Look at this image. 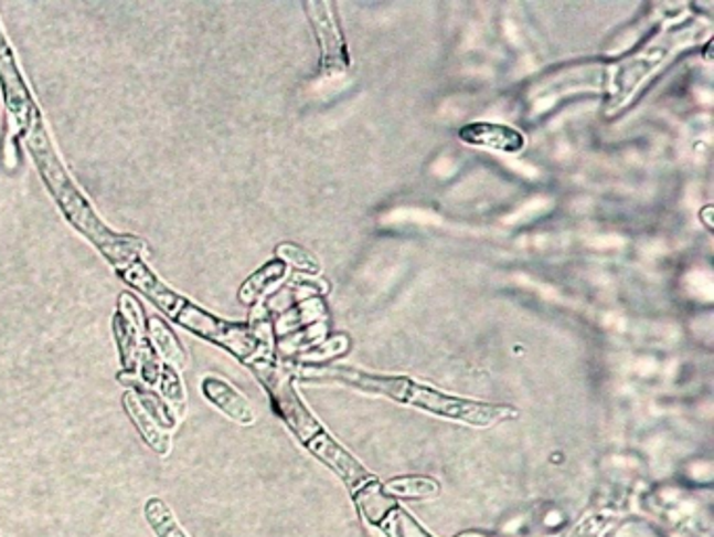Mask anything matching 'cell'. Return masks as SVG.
<instances>
[{"label":"cell","instance_id":"12","mask_svg":"<svg viewBox=\"0 0 714 537\" xmlns=\"http://www.w3.org/2000/svg\"><path fill=\"white\" fill-rule=\"evenodd\" d=\"M386 494L392 496L403 497H429L438 496L440 487L436 481L431 478H422V476H405V478H396L390 481L388 485L384 487Z\"/></svg>","mask_w":714,"mask_h":537},{"label":"cell","instance_id":"13","mask_svg":"<svg viewBox=\"0 0 714 537\" xmlns=\"http://www.w3.org/2000/svg\"><path fill=\"white\" fill-rule=\"evenodd\" d=\"M151 334H153V343H156L158 351L162 352L163 357H166L170 364H174V366H183V351H181V347H179V343H177L174 334L168 330V328L163 326L162 322H160V319H156V317L151 319Z\"/></svg>","mask_w":714,"mask_h":537},{"label":"cell","instance_id":"9","mask_svg":"<svg viewBox=\"0 0 714 537\" xmlns=\"http://www.w3.org/2000/svg\"><path fill=\"white\" fill-rule=\"evenodd\" d=\"M124 406H126V410L130 413L132 422L137 424V429H139L141 434H143L145 441H147V443H149L158 454H168V450H170V441H168V436H163V434L158 431V427L153 424L151 415H149V412L145 410L143 406L135 399V394H124Z\"/></svg>","mask_w":714,"mask_h":537},{"label":"cell","instance_id":"15","mask_svg":"<svg viewBox=\"0 0 714 537\" xmlns=\"http://www.w3.org/2000/svg\"><path fill=\"white\" fill-rule=\"evenodd\" d=\"M608 527V520L604 518H589L583 525H578L568 537H599Z\"/></svg>","mask_w":714,"mask_h":537},{"label":"cell","instance_id":"8","mask_svg":"<svg viewBox=\"0 0 714 537\" xmlns=\"http://www.w3.org/2000/svg\"><path fill=\"white\" fill-rule=\"evenodd\" d=\"M202 393L207 397L210 403H214L221 412H225L231 420L239 424H252L256 420L254 410L249 408L244 394L237 393L231 385H226L221 378H205L202 382Z\"/></svg>","mask_w":714,"mask_h":537},{"label":"cell","instance_id":"2","mask_svg":"<svg viewBox=\"0 0 714 537\" xmlns=\"http://www.w3.org/2000/svg\"><path fill=\"white\" fill-rule=\"evenodd\" d=\"M713 32V23L706 18H683L664 23L643 49L614 67L610 78L608 114L620 112L633 102L635 95L652 81L653 76L679 53L700 44Z\"/></svg>","mask_w":714,"mask_h":537},{"label":"cell","instance_id":"6","mask_svg":"<svg viewBox=\"0 0 714 537\" xmlns=\"http://www.w3.org/2000/svg\"><path fill=\"white\" fill-rule=\"evenodd\" d=\"M307 7L310 11V21L315 23L317 36L323 49V72L326 74L344 72L348 65L347 44L340 34L338 21L331 15L333 7L327 2H308Z\"/></svg>","mask_w":714,"mask_h":537},{"label":"cell","instance_id":"4","mask_svg":"<svg viewBox=\"0 0 714 537\" xmlns=\"http://www.w3.org/2000/svg\"><path fill=\"white\" fill-rule=\"evenodd\" d=\"M256 372L265 382L266 391L275 403V410L286 420L287 427L300 436V441L312 454L323 460L327 466H331L350 487L371 481L367 471L348 454L347 450H342L329 433L323 431V427L315 420V415L308 412L298 393L294 391L289 376L275 368H258Z\"/></svg>","mask_w":714,"mask_h":537},{"label":"cell","instance_id":"1","mask_svg":"<svg viewBox=\"0 0 714 537\" xmlns=\"http://www.w3.org/2000/svg\"><path fill=\"white\" fill-rule=\"evenodd\" d=\"M302 378H307V380H338V382H344L354 389H361L367 393L386 394L390 399L422 408L426 412L436 413L443 418L468 422L473 427H490V424L510 420L518 413L508 406H487V403L463 401V399H457L450 394L438 393L419 382H413L407 376H377V373L361 372V370H352V368L321 366V368H308L302 372Z\"/></svg>","mask_w":714,"mask_h":537},{"label":"cell","instance_id":"10","mask_svg":"<svg viewBox=\"0 0 714 537\" xmlns=\"http://www.w3.org/2000/svg\"><path fill=\"white\" fill-rule=\"evenodd\" d=\"M145 518L158 537H187L183 527L174 518L170 506L160 497H149L145 504Z\"/></svg>","mask_w":714,"mask_h":537},{"label":"cell","instance_id":"5","mask_svg":"<svg viewBox=\"0 0 714 537\" xmlns=\"http://www.w3.org/2000/svg\"><path fill=\"white\" fill-rule=\"evenodd\" d=\"M32 151H34L36 162L41 166L42 177L46 179V183L51 187L53 196L57 198L63 212L67 214V219L81 231H84L118 267L132 261L135 244L126 238H116L109 229L103 225L102 221L97 219V214L93 212V208L84 202V198L76 191V187L72 186L62 165L57 162L55 154L51 151V145L42 135L36 137V145H32Z\"/></svg>","mask_w":714,"mask_h":537},{"label":"cell","instance_id":"7","mask_svg":"<svg viewBox=\"0 0 714 537\" xmlns=\"http://www.w3.org/2000/svg\"><path fill=\"white\" fill-rule=\"evenodd\" d=\"M459 139L463 144L487 147V149L503 151V154H518L526 145V139L520 130H515L511 126L497 125V123H484V120L461 126Z\"/></svg>","mask_w":714,"mask_h":537},{"label":"cell","instance_id":"14","mask_svg":"<svg viewBox=\"0 0 714 537\" xmlns=\"http://www.w3.org/2000/svg\"><path fill=\"white\" fill-rule=\"evenodd\" d=\"M277 252H279L284 259H287L291 265H296L298 268H305V271H319V261H317V259H315V256L305 249H298V246H294V244H284V246H279V249H277Z\"/></svg>","mask_w":714,"mask_h":537},{"label":"cell","instance_id":"3","mask_svg":"<svg viewBox=\"0 0 714 537\" xmlns=\"http://www.w3.org/2000/svg\"><path fill=\"white\" fill-rule=\"evenodd\" d=\"M120 271H122V277L128 284L141 289L145 296H149L163 313L174 317L187 330L225 347V349H228L233 355H237L244 361H249L256 355H260L263 343L245 326L228 324V322H223V319H219V317H214V315H210L205 310L193 307L187 298L179 296L177 292H172L170 288H166L162 282L149 268L145 267L141 261L132 259V261H128L126 265H122Z\"/></svg>","mask_w":714,"mask_h":537},{"label":"cell","instance_id":"11","mask_svg":"<svg viewBox=\"0 0 714 537\" xmlns=\"http://www.w3.org/2000/svg\"><path fill=\"white\" fill-rule=\"evenodd\" d=\"M286 275V263L284 261H273L268 263L260 271H256L247 282L244 284V288L239 289V301L249 305L254 303L263 292H265L270 284L279 282L281 277Z\"/></svg>","mask_w":714,"mask_h":537}]
</instances>
